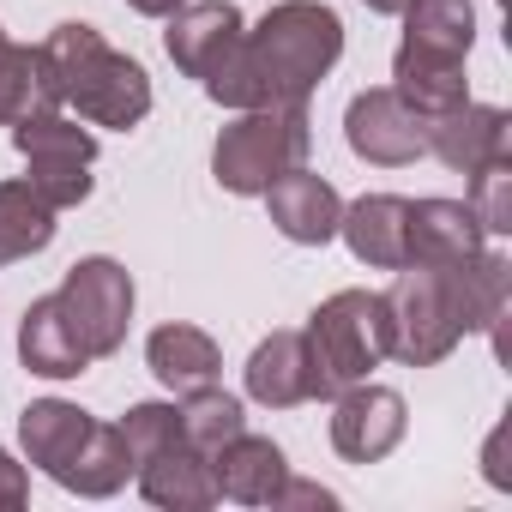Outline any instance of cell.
Masks as SVG:
<instances>
[{
    "mask_svg": "<svg viewBox=\"0 0 512 512\" xmlns=\"http://www.w3.org/2000/svg\"><path fill=\"white\" fill-rule=\"evenodd\" d=\"M344 55V19L326 0H278V7L241 37L235 79L223 109H266V103H308L314 85Z\"/></svg>",
    "mask_w": 512,
    "mask_h": 512,
    "instance_id": "cell-1",
    "label": "cell"
},
{
    "mask_svg": "<svg viewBox=\"0 0 512 512\" xmlns=\"http://www.w3.org/2000/svg\"><path fill=\"white\" fill-rule=\"evenodd\" d=\"M37 73L55 109H79V121L91 127H139L151 115V73L109 49L97 25H55L37 43Z\"/></svg>",
    "mask_w": 512,
    "mask_h": 512,
    "instance_id": "cell-2",
    "label": "cell"
},
{
    "mask_svg": "<svg viewBox=\"0 0 512 512\" xmlns=\"http://www.w3.org/2000/svg\"><path fill=\"white\" fill-rule=\"evenodd\" d=\"M314 145L308 127V103H266V109H235V121L217 133L211 151V175L223 193H266L284 169H296Z\"/></svg>",
    "mask_w": 512,
    "mask_h": 512,
    "instance_id": "cell-3",
    "label": "cell"
},
{
    "mask_svg": "<svg viewBox=\"0 0 512 512\" xmlns=\"http://www.w3.org/2000/svg\"><path fill=\"white\" fill-rule=\"evenodd\" d=\"M308 350L320 368V398H338L344 386L368 380L386 356H392V320H386V296L380 290H338L314 308L308 320Z\"/></svg>",
    "mask_w": 512,
    "mask_h": 512,
    "instance_id": "cell-4",
    "label": "cell"
},
{
    "mask_svg": "<svg viewBox=\"0 0 512 512\" xmlns=\"http://www.w3.org/2000/svg\"><path fill=\"white\" fill-rule=\"evenodd\" d=\"M392 320V356L410 368H434L464 338V296L452 266H398V284L386 290Z\"/></svg>",
    "mask_w": 512,
    "mask_h": 512,
    "instance_id": "cell-5",
    "label": "cell"
},
{
    "mask_svg": "<svg viewBox=\"0 0 512 512\" xmlns=\"http://www.w3.org/2000/svg\"><path fill=\"white\" fill-rule=\"evenodd\" d=\"M13 145H19V157L31 163V187L55 205V211H67V205H85L91 199V163H97V133H85L73 115H61V109H31V115H19L13 121Z\"/></svg>",
    "mask_w": 512,
    "mask_h": 512,
    "instance_id": "cell-6",
    "label": "cell"
},
{
    "mask_svg": "<svg viewBox=\"0 0 512 512\" xmlns=\"http://www.w3.org/2000/svg\"><path fill=\"white\" fill-rule=\"evenodd\" d=\"M55 302H61V314L79 332V344H85L91 362H103V356H115L127 344V326H133V278H127V266L109 260V253H91V260L67 266Z\"/></svg>",
    "mask_w": 512,
    "mask_h": 512,
    "instance_id": "cell-7",
    "label": "cell"
},
{
    "mask_svg": "<svg viewBox=\"0 0 512 512\" xmlns=\"http://www.w3.org/2000/svg\"><path fill=\"white\" fill-rule=\"evenodd\" d=\"M241 37H247V25L229 0H187V7L169 13L163 49L187 79H199V91L211 103H223V91L235 79V61H241Z\"/></svg>",
    "mask_w": 512,
    "mask_h": 512,
    "instance_id": "cell-8",
    "label": "cell"
},
{
    "mask_svg": "<svg viewBox=\"0 0 512 512\" xmlns=\"http://www.w3.org/2000/svg\"><path fill=\"white\" fill-rule=\"evenodd\" d=\"M344 139L362 163H380V169H404L416 157H428V115L410 109L392 85H374L362 97H350L344 109Z\"/></svg>",
    "mask_w": 512,
    "mask_h": 512,
    "instance_id": "cell-9",
    "label": "cell"
},
{
    "mask_svg": "<svg viewBox=\"0 0 512 512\" xmlns=\"http://www.w3.org/2000/svg\"><path fill=\"white\" fill-rule=\"evenodd\" d=\"M404 428H410V416H404V398L392 386L356 380L332 398V446L350 464H380L404 440Z\"/></svg>",
    "mask_w": 512,
    "mask_h": 512,
    "instance_id": "cell-10",
    "label": "cell"
},
{
    "mask_svg": "<svg viewBox=\"0 0 512 512\" xmlns=\"http://www.w3.org/2000/svg\"><path fill=\"white\" fill-rule=\"evenodd\" d=\"M428 151H434L446 169L476 175L482 163L512 157V115L494 109V103H470V97H464L458 109H446V115L428 121Z\"/></svg>",
    "mask_w": 512,
    "mask_h": 512,
    "instance_id": "cell-11",
    "label": "cell"
},
{
    "mask_svg": "<svg viewBox=\"0 0 512 512\" xmlns=\"http://www.w3.org/2000/svg\"><path fill=\"white\" fill-rule=\"evenodd\" d=\"M266 211H272V223H278V235L284 241H296V247H326L332 235H338V217H344V199H338V187L326 181V175H314V169H284L266 193Z\"/></svg>",
    "mask_w": 512,
    "mask_h": 512,
    "instance_id": "cell-12",
    "label": "cell"
},
{
    "mask_svg": "<svg viewBox=\"0 0 512 512\" xmlns=\"http://www.w3.org/2000/svg\"><path fill=\"white\" fill-rule=\"evenodd\" d=\"M488 247V229L476 223L470 199H410L404 223V266H458Z\"/></svg>",
    "mask_w": 512,
    "mask_h": 512,
    "instance_id": "cell-13",
    "label": "cell"
},
{
    "mask_svg": "<svg viewBox=\"0 0 512 512\" xmlns=\"http://www.w3.org/2000/svg\"><path fill=\"white\" fill-rule=\"evenodd\" d=\"M247 398L266 410H296L308 398H320V368L302 332H272L260 338V350L247 356Z\"/></svg>",
    "mask_w": 512,
    "mask_h": 512,
    "instance_id": "cell-14",
    "label": "cell"
},
{
    "mask_svg": "<svg viewBox=\"0 0 512 512\" xmlns=\"http://www.w3.org/2000/svg\"><path fill=\"white\" fill-rule=\"evenodd\" d=\"M290 476V458L278 452V440L266 434H235L211 452V482H217V500H241V506H272L278 488Z\"/></svg>",
    "mask_w": 512,
    "mask_h": 512,
    "instance_id": "cell-15",
    "label": "cell"
},
{
    "mask_svg": "<svg viewBox=\"0 0 512 512\" xmlns=\"http://www.w3.org/2000/svg\"><path fill=\"white\" fill-rule=\"evenodd\" d=\"M91 428H97V416L79 410V404H67V398H37V404H25V416H19L25 458L43 464L55 482L73 470V458H79V446L91 440Z\"/></svg>",
    "mask_w": 512,
    "mask_h": 512,
    "instance_id": "cell-16",
    "label": "cell"
},
{
    "mask_svg": "<svg viewBox=\"0 0 512 512\" xmlns=\"http://www.w3.org/2000/svg\"><path fill=\"white\" fill-rule=\"evenodd\" d=\"M404 223H410V199H398V193H368V199H356L344 217H338V235L350 241V253L362 266H374V272H398L410 253H404Z\"/></svg>",
    "mask_w": 512,
    "mask_h": 512,
    "instance_id": "cell-17",
    "label": "cell"
},
{
    "mask_svg": "<svg viewBox=\"0 0 512 512\" xmlns=\"http://www.w3.org/2000/svg\"><path fill=\"white\" fill-rule=\"evenodd\" d=\"M145 362H151V374H157L175 398L193 392V386H211V380L223 374L217 338L199 332V326H181V320H169V326H157V332L145 338Z\"/></svg>",
    "mask_w": 512,
    "mask_h": 512,
    "instance_id": "cell-18",
    "label": "cell"
},
{
    "mask_svg": "<svg viewBox=\"0 0 512 512\" xmlns=\"http://www.w3.org/2000/svg\"><path fill=\"white\" fill-rule=\"evenodd\" d=\"M133 476H139V494H145L151 506H175V512H205V506H217L211 458H205V452H193L187 440H175L169 452L145 458Z\"/></svg>",
    "mask_w": 512,
    "mask_h": 512,
    "instance_id": "cell-19",
    "label": "cell"
},
{
    "mask_svg": "<svg viewBox=\"0 0 512 512\" xmlns=\"http://www.w3.org/2000/svg\"><path fill=\"white\" fill-rule=\"evenodd\" d=\"M19 356H25V368L43 374V380H73V374L91 368V356H85V344H79V332L67 326V314H61L55 296H37V302L25 308Z\"/></svg>",
    "mask_w": 512,
    "mask_h": 512,
    "instance_id": "cell-20",
    "label": "cell"
},
{
    "mask_svg": "<svg viewBox=\"0 0 512 512\" xmlns=\"http://www.w3.org/2000/svg\"><path fill=\"white\" fill-rule=\"evenodd\" d=\"M458 272V296H464V332H488L494 350L506 356V308H512V266L500 260L494 247L470 253V260L452 266Z\"/></svg>",
    "mask_w": 512,
    "mask_h": 512,
    "instance_id": "cell-21",
    "label": "cell"
},
{
    "mask_svg": "<svg viewBox=\"0 0 512 512\" xmlns=\"http://www.w3.org/2000/svg\"><path fill=\"white\" fill-rule=\"evenodd\" d=\"M404 19V55H428V61H464L476 43V13L470 0H410L398 13Z\"/></svg>",
    "mask_w": 512,
    "mask_h": 512,
    "instance_id": "cell-22",
    "label": "cell"
},
{
    "mask_svg": "<svg viewBox=\"0 0 512 512\" xmlns=\"http://www.w3.org/2000/svg\"><path fill=\"white\" fill-rule=\"evenodd\" d=\"M55 241V205L31 181H0V266H19Z\"/></svg>",
    "mask_w": 512,
    "mask_h": 512,
    "instance_id": "cell-23",
    "label": "cell"
},
{
    "mask_svg": "<svg viewBox=\"0 0 512 512\" xmlns=\"http://www.w3.org/2000/svg\"><path fill=\"white\" fill-rule=\"evenodd\" d=\"M392 91H398L410 109H422V115L434 121V115H446V109H458V103L470 97V79H464V61H428V55H404V49H398V61H392Z\"/></svg>",
    "mask_w": 512,
    "mask_h": 512,
    "instance_id": "cell-24",
    "label": "cell"
},
{
    "mask_svg": "<svg viewBox=\"0 0 512 512\" xmlns=\"http://www.w3.org/2000/svg\"><path fill=\"white\" fill-rule=\"evenodd\" d=\"M127 476H133V452H127L121 428H115V422H97L91 440L79 446L73 470L61 476V488H73V494H85V500H109L115 488H127Z\"/></svg>",
    "mask_w": 512,
    "mask_h": 512,
    "instance_id": "cell-25",
    "label": "cell"
},
{
    "mask_svg": "<svg viewBox=\"0 0 512 512\" xmlns=\"http://www.w3.org/2000/svg\"><path fill=\"white\" fill-rule=\"evenodd\" d=\"M247 428V416H241V398H229L217 380L211 386H193V392H181V434H187V446L193 452H217L223 440H235Z\"/></svg>",
    "mask_w": 512,
    "mask_h": 512,
    "instance_id": "cell-26",
    "label": "cell"
},
{
    "mask_svg": "<svg viewBox=\"0 0 512 512\" xmlns=\"http://www.w3.org/2000/svg\"><path fill=\"white\" fill-rule=\"evenodd\" d=\"M31 109H55L37 73V49H19L7 31H0V127H13Z\"/></svg>",
    "mask_w": 512,
    "mask_h": 512,
    "instance_id": "cell-27",
    "label": "cell"
},
{
    "mask_svg": "<svg viewBox=\"0 0 512 512\" xmlns=\"http://www.w3.org/2000/svg\"><path fill=\"white\" fill-rule=\"evenodd\" d=\"M115 428H121L127 452H133V470H139L145 458L169 452L175 440H187V434H181V404H133Z\"/></svg>",
    "mask_w": 512,
    "mask_h": 512,
    "instance_id": "cell-28",
    "label": "cell"
},
{
    "mask_svg": "<svg viewBox=\"0 0 512 512\" xmlns=\"http://www.w3.org/2000/svg\"><path fill=\"white\" fill-rule=\"evenodd\" d=\"M470 211L488 235H512V157L482 163L470 175Z\"/></svg>",
    "mask_w": 512,
    "mask_h": 512,
    "instance_id": "cell-29",
    "label": "cell"
},
{
    "mask_svg": "<svg viewBox=\"0 0 512 512\" xmlns=\"http://www.w3.org/2000/svg\"><path fill=\"white\" fill-rule=\"evenodd\" d=\"M278 512L284 506H338V494L332 488H320V482H302V476H284V488H278V500H272Z\"/></svg>",
    "mask_w": 512,
    "mask_h": 512,
    "instance_id": "cell-30",
    "label": "cell"
},
{
    "mask_svg": "<svg viewBox=\"0 0 512 512\" xmlns=\"http://www.w3.org/2000/svg\"><path fill=\"white\" fill-rule=\"evenodd\" d=\"M31 500V476H25V464H13V452H0V506H25Z\"/></svg>",
    "mask_w": 512,
    "mask_h": 512,
    "instance_id": "cell-31",
    "label": "cell"
},
{
    "mask_svg": "<svg viewBox=\"0 0 512 512\" xmlns=\"http://www.w3.org/2000/svg\"><path fill=\"white\" fill-rule=\"evenodd\" d=\"M133 13H145V19H169L175 7H187V0H127Z\"/></svg>",
    "mask_w": 512,
    "mask_h": 512,
    "instance_id": "cell-32",
    "label": "cell"
},
{
    "mask_svg": "<svg viewBox=\"0 0 512 512\" xmlns=\"http://www.w3.org/2000/svg\"><path fill=\"white\" fill-rule=\"evenodd\" d=\"M362 7H368V13H386V19H398V13L410 7V0H362Z\"/></svg>",
    "mask_w": 512,
    "mask_h": 512,
    "instance_id": "cell-33",
    "label": "cell"
}]
</instances>
